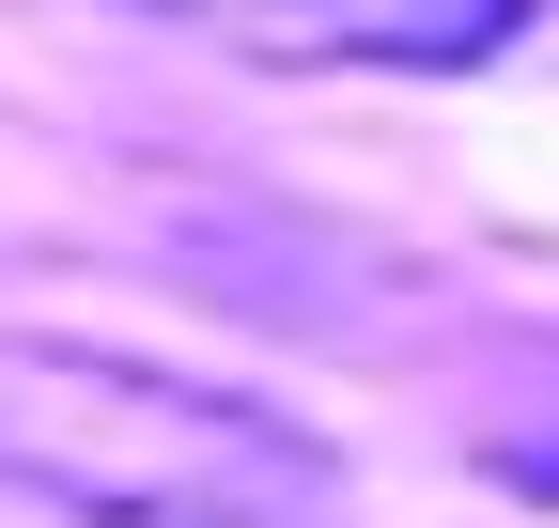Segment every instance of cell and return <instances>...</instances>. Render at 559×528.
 <instances>
[{
    "mask_svg": "<svg viewBox=\"0 0 559 528\" xmlns=\"http://www.w3.org/2000/svg\"><path fill=\"white\" fill-rule=\"evenodd\" d=\"M498 482H513V497H559V420H544V435H498Z\"/></svg>",
    "mask_w": 559,
    "mask_h": 528,
    "instance_id": "3957f363",
    "label": "cell"
},
{
    "mask_svg": "<svg viewBox=\"0 0 559 528\" xmlns=\"http://www.w3.org/2000/svg\"><path fill=\"white\" fill-rule=\"evenodd\" d=\"M0 482L79 528H311L342 497L326 435L280 405L47 326H0Z\"/></svg>",
    "mask_w": 559,
    "mask_h": 528,
    "instance_id": "6da1fadb",
    "label": "cell"
},
{
    "mask_svg": "<svg viewBox=\"0 0 559 528\" xmlns=\"http://www.w3.org/2000/svg\"><path fill=\"white\" fill-rule=\"evenodd\" d=\"M171 32H218V47H264V62H498L528 32V0H140Z\"/></svg>",
    "mask_w": 559,
    "mask_h": 528,
    "instance_id": "7a4b0ae2",
    "label": "cell"
}]
</instances>
